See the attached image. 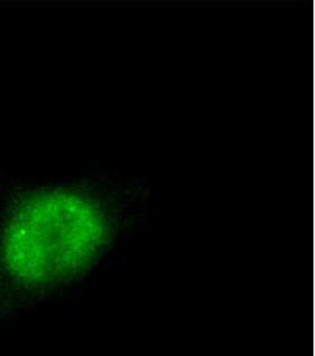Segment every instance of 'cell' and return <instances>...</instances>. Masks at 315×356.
<instances>
[{
	"label": "cell",
	"mask_w": 315,
	"mask_h": 356,
	"mask_svg": "<svg viewBox=\"0 0 315 356\" xmlns=\"http://www.w3.org/2000/svg\"><path fill=\"white\" fill-rule=\"evenodd\" d=\"M148 219L145 183L109 172L15 189L0 210V316L84 290Z\"/></svg>",
	"instance_id": "cell-1"
}]
</instances>
